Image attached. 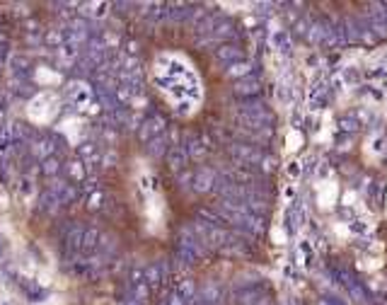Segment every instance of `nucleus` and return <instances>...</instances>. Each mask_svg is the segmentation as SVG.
<instances>
[{"instance_id":"nucleus-1","label":"nucleus","mask_w":387,"mask_h":305,"mask_svg":"<svg viewBox=\"0 0 387 305\" xmlns=\"http://www.w3.org/2000/svg\"><path fill=\"white\" fill-rule=\"evenodd\" d=\"M29 148H32V155H37V157H41V160H46V157H51L49 153L54 150V146H51V140H49V138H34Z\"/></svg>"},{"instance_id":"nucleus-2","label":"nucleus","mask_w":387,"mask_h":305,"mask_svg":"<svg viewBox=\"0 0 387 305\" xmlns=\"http://www.w3.org/2000/svg\"><path fill=\"white\" fill-rule=\"evenodd\" d=\"M10 146H15V138H12V126H10V124H3V126H0V153L10 150Z\"/></svg>"},{"instance_id":"nucleus-3","label":"nucleus","mask_w":387,"mask_h":305,"mask_svg":"<svg viewBox=\"0 0 387 305\" xmlns=\"http://www.w3.org/2000/svg\"><path fill=\"white\" fill-rule=\"evenodd\" d=\"M58 170H61V162H58L56 157H46V160H41V172H44L46 177L58 175Z\"/></svg>"},{"instance_id":"nucleus-4","label":"nucleus","mask_w":387,"mask_h":305,"mask_svg":"<svg viewBox=\"0 0 387 305\" xmlns=\"http://www.w3.org/2000/svg\"><path fill=\"white\" fill-rule=\"evenodd\" d=\"M70 97H73L78 104H83V102L87 100V90H85V85H73V87H70Z\"/></svg>"},{"instance_id":"nucleus-5","label":"nucleus","mask_w":387,"mask_h":305,"mask_svg":"<svg viewBox=\"0 0 387 305\" xmlns=\"http://www.w3.org/2000/svg\"><path fill=\"white\" fill-rule=\"evenodd\" d=\"M68 172H70V177H83V167L78 165V162H70V165H68Z\"/></svg>"},{"instance_id":"nucleus-6","label":"nucleus","mask_w":387,"mask_h":305,"mask_svg":"<svg viewBox=\"0 0 387 305\" xmlns=\"http://www.w3.org/2000/svg\"><path fill=\"white\" fill-rule=\"evenodd\" d=\"M5 250H8V245H5V238L0 235V259H3V254H5Z\"/></svg>"},{"instance_id":"nucleus-7","label":"nucleus","mask_w":387,"mask_h":305,"mask_svg":"<svg viewBox=\"0 0 387 305\" xmlns=\"http://www.w3.org/2000/svg\"><path fill=\"white\" fill-rule=\"evenodd\" d=\"M0 126H3V107H0Z\"/></svg>"},{"instance_id":"nucleus-8","label":"nucleus","mask_w":387,"mask_h":305,"mask_svg":"<svg viewBox=\"0 0 387 305\" xmlns=\"http://www.w3.org/2000/svg\"><path fill=\"white\" fill-rule=\"evenodd\" d=\"M3 305H15V303H12V300H5V303H3Z\"/></svg>"},{"instance_id":"nucleus-9","label":"nucleus","mask_w":387,"mask_h":305,"mask_svg":"<svg viewBox=\"0 0 387 305\" xmlns=\"http://www.w3.org/2000/svg\"><path fill=\"white\" fill-rule=\"evenodd\" d=\"M0 65H3V63H0Z\"/></svg>"}]
</instances>
